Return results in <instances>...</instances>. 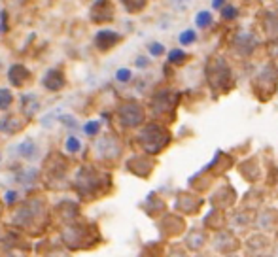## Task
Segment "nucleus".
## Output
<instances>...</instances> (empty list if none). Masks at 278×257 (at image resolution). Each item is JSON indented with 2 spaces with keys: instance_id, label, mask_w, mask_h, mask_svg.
Listing matches in <instances>:
<instances>
[{
  "instance_id": "f257e3e1",
  "label": "nucleus",
  "mask_w": 278,
  "mask_h": 257,
  "mask_svg": "<svg viewBox=\"0 0 278 257\" xmlns=\"http://www.w3.org/2000/svg\"><path fill=\"white\" fill-rule=\"evenodd\" d=\"M208 21H210V17H208V15H199V19H197V23H199V25H206V23H208Z\"/></svg>"
},
{
  "instance_id": "f03ea898",
  "label": "nucleus",
  "mask_w": 278,
  "mask_h": 257,
  "mask_svg": "<svg viewBox=\"0 0 278 257\" xmlns=\"http://www.w3.org/2000/svg\"><path fill=\"white\" fill-rule=\"evenodd\" d=\"M195 38V34L193 32H188V34H182V42H190V40H193Z\"/></svg>"
}]
</instances>
